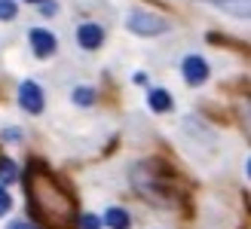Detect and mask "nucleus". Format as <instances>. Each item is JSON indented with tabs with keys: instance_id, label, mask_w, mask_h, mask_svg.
<instances>
[{
	"instance_id": "f257e3e1",
	"label": "nucleus",
	"mask_w": 251,
	"mask_h": 229,
	"mask_svg": "<svg viewBox=\"0 0 251 229\" xmlns=\"http://www.w3.org/2000/svg\"><path fill=\"white\" fill-rule=\"evenodd\" d=\"M25 186H28L31 214H37V220H43L49 229H68L74 223V196L40 162H34L28 168Z\"/></svg>"
},
{
	"instance_id": "f03ea898",
	"label": "nucleus",
	"mask_w": 251,
	"mask_h": 229,
	"mask_svg": "<svg viewBox=\"0 0 251 229\" xmlns=\"http://www.w3.org/2000/svg\"><path fill=\"white\" fill-rule=\"evenodd\" d=\"M126 28L138 37H156V34H166L169 31V22L156 16V12H144V9H135L129 19H126Z\"/></svg>"
},
{
	"instance_id": "7ed1b4c3",
	"label": "nucleus",
	"mask_w": 251,
	"mask_h": 229,
	"mask_svg": "<svg viewBox=\"0 0 251 229\" xmlns=\"http://www.w3.org/2000/svg\"><path fill=\"white\" fill-rule=\"evenodd\" d=\"M43 89L37 86V83H31V80H25L22 86H19V107L25 110V113H31V116H37V113H43Z\"/></svg>"
},
{
	"instance_id": "20e7f679",
	"label": "nucleus",
	"mask_w": 251,
	"mask_h": 229,
	"mask_svg": "<svg viewBox=\"0 0 251 229\" xmlns=\"http://www.w3.org/2000/svg\"><path fill=\"white\" fill-rule=\"evenodd\" d=\"M181 73H184V83L187 86H202L205 80H208V61L202 58V55H187L184 61H181Z\"/></svg>"
},
{
	"instance_id": "39448f33",
	"label": "nucleus",
	"mask_w": 251,
	"mask_h": 229,
	"mask_svg": "<svg viewBox=\"0 0 251 229\" xmlns=\"http://www.w3.org/2000/svg\"><path fill=\"white\" fill-rule=\"evenodd\" d=\"M28 40H31V49H34L37 58H49V55H55V49H58L55 34L46 31V28H34V31L28 34Z\"/></svg>"
},
{
	"instance_id": "423d86ee",
	"label": "nucleus",
	"mask_w": 251,
	"mask_h": 229,
	"mask_svg": "<svg viewBox=\"0 0 251 229\" xmlns=\"http://www.w3.org/2000/svg\"><path fill=\"white\" fill-rule=\"evenodd\" d=\"M205 3L221 9V12H227V16H233V19L251 22V0H205Z\"/></svg>"
},
{
	"instance_id": "0eeeda50",
	"label": "nucleus",
	"mask_w": 251,
	"mask_h": 229,
	"mask_svg": "<svg viewBox=\"0 0 251 229\" xmlns=\"http://www.w3.org/2000/svg\"><path fill=\"white\" fill-rule=\"evenodd\" d=\"M77 43L83 49H98L104 43V31H101V24H95V22H86L77 28Z\"/></svg>"
},
{
	"instance_id": "6e6552de",
	"label": "nucleus",
	"mask_w": 251,
	"mask_h": 229,
	"mask_svg": "<svg viewBox=\"0 0 251 229\" xmlns=\"http://www.w3.org/2000/svg\"><path fill=\"white\" fill-rule=\"evenodd\" d=\"M147 107L153 113H169L175 107L172 92H166V89H150V92H147Z\"/></svg>"
},
{
	"instance_id": "1a4fd4ad",
	"label": "nucleus",
	"mask_w": 251,
	"mask_h": 229,
	"mask_svg": "<svg viewBox=\"0 0 251 229\" xmlns=\"http://www.w3.org/2000/svg\"><path fill=\"white\" fill-rule=\"evenodd\" d=\"M104 223L110 229H129L132 226V217H129V211H126V208H110L104 214Z\"/></svg>"
},
{
	"instance_id": "9d476101",
	"label": "nucleus",
	"mask_w": 251,
	"mask_h": 229,
	"mask_svg": "<svg viewBox=\"0 0 251 229\" xmlns=\"http://www.w3.org/2000/svg\"><path fill=\"white\" fill-rule=\"evenodd\" d=\"M74 104H80V107H89V104H95V89H89V86H77V89H74Z\"/></svg>"
},
{
	"instance_id": "9b49d317",
	"label": "nucleus",
	"mask_w": 251,
	"mask_h": 229,
	"mask_svg": "<svg viewBox=\"0 0 251 229\" xmlns=\"http://www.w3.org/2000/svg\"><path fill=\"white\" fill-rule=\"evenodd\" d=\"M16 181V162L12 159H0V183Z\"/></svg>"
},
{
	"instance_id": "f8f14e48",
	"label": "nucleus",
	"mask_w": 251,
	"mask_h": 229,
	"mask_svg": "<svg viewBox=\"0 0 251 229\" xmlns=\"http://www.w3.org/2000/svg\"><path fill=\"white\" fill-rule=\"evenodd\" d=\"M16 19V0H0V22Z\"/></svg>"
},
{
	"instance_id": "ddd939ff",
	"label": "nucleus",
	"mask_w": 251,
	"mask_h": 229,
	"mask_svg": "<svg viewBox=\"0 0 251 229\" xmlns=\"http://www.w3.org/2000/svg\"><path fill=\"white\" fill-rule=\"evenodd\" d=\"M80 229H101L98 214H83V217H80Z\"/></svg>"
},
{
	"instance_id": "4468645a",
	"label": "nucleus",
	"mask_w": 251,
	"mask_h": 229,
	"mask_svg": "<svg viewBox=\"0 0 251 229\" xmlns=\"http://www.w3.org/2000/svg\"><path fill=\"white\" fill-rule=\"evenodd\" d=\"M242 125H245L248 135H251V98H245V101H242Z\"/></svg>"
},
{
	"instance_id": "2eb2a0df",
	"label": "nucleus",
	"mask_w": 251,
	"mask_h": 229,
	"mask_svg": "<svg viewBox=\"0 0 251 229\" xmlns=\"http://www.w3.org/2000/svg\"><path fill=\"white\" fill-rule=\"evenodd\" d=\"M12 208V199H9V193L6 189H0V217H3V214Z\"/></svg>"
},
{
	"instance_id": "dca6fc26",
	"label": "nucleus",
	"mask_w": 251,
	"mask_h": 229,
	"mask_svg": "<svg viewBox=\"0 0 251 229\" xmlns=\"http://www.w3.org/2000/svg\"><path fill=\"white\" fill-rule=\"evenodd\" d=\"M3 137H6L9 144H19V137H22V132H19V129H6V132H3Z\"/></svg>"
},
{
	"instance_id": "f3484780",
	"label": "nucleus",
	"mask_w": 251,
	"mask_h": 229,
	"mask_svg": "<svg viewBox=\"0 0 251 229\" xmlns=\"http://www.w3.org/2000/svg\"><path fill=\"white\" fill-rule=\"evenodd\" d=\"M9 229H40V226H34L31 220H16V223H12Z\"/></svg>"
},
{
	"instance_id": "a211bd4d",
	"label": "nucleus",
	"mask_w": 251,
	"mask_h": 229,
	"mask_svg": "<svg viewBox=\"0 0 251 229\" xmlns=\"http://www.w3.org/2000/svg\"><path fill=\"white\" fill-rule=\"evenodd\" d=\"M40 9H43V16H52V12H55V3H52V0H49V3L43 0V3H40Z\"/></svg>"
},
{
	"instance_id": "6ab92c4d",
	"label": "nucleus",
	"mask_w": 251,
	"mask_h": 229,
	"mask_svg": "<svg viewBox=\"0 0 251 229\" xmlns=\"http://www.w3.org/2000/svg\"><path fill=\"white\" fill-rule=\"evenodd\" d=\"M245 171H248V177H251V159H248V165H245Z\"/></svg>"
},
{
	"instance_id": "aec40b11",
	"label": "nucleus",
	"mask_w": 251,
	"mask_h": 229,
	"mask_svg": "<svg viewBox=\"0 0 251 229\" xmlns=\"http://www.w3.org/2000/svg\"><path fill=\"white\" fill-rule=\"evenodd\" d=\"M25 3H43V0H25Z\"/></svg>"
}]
</instances>
